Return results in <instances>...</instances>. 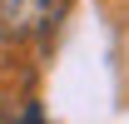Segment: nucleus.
Returning a JSON list of instances; mask_svg holds the SVG:
<instances>
[{
    "label": "nucleus",
    "mask_w": 129,
    "mask_h": 124,
    "mask_svg": "<svg viewBox=\"0 0 129 124\" xmlns=\"http://www.w3.org/2000/svg\"><path fill=\"white\" fill-rule=\"evenodd\" d=\"M60 15V0H0V40H35Z\"/></svg>",
    "instance_id": "1"
},
{
    "label": "nucleus",
    "mask_w": 129,
    "mask_h": 124,
    "mask_svg": "<svg viewBox=\"0 0 129 124\" xmlns=\"http://www.w3.org/2000/svg\"><path fill=\"white\" fill-rule=\"evenodd\" d=\"M5 124H50V119H45V114H40L35 104H30V109H20L15 119H5Z\"/></svg>",
    "instance_id": "2"
}]
</instances>
